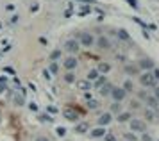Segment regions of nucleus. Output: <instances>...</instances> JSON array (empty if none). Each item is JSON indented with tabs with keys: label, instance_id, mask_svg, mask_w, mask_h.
Returning a JSON list of instances; mask_svg holds the SVG:
<instances>
[{
	"label": "nucleus",
	"instance_id": "nucleus-41",
	"mask_svg": "<svg viewBox=\"0 0 159 141\" xmlns=\"http://www.w3.org/2000/svg\"><path fill=\"white\" fill-rule=\"evenodd\" d=\"M152 75H154V79H156V80H159V68H156V70L152 71Z\"/></svg>",
	"mask_w": 159,
	"mask_h": 141
},
{
	"label": "nucleus",
	"instance_id": "nucleus-11",
	"mask_svg": "<svg viewBox=\"0 0 159 141\" xmlns=\"http://www.w3.org/2000/svg\"><path fill=\"white\" fill-rule=\"evenodd\" d=\"M111 120H113V114L111 113H104L98 116V120H97V123H98V127H106V125H109L111 123Z\"/></svg>",
	"mask_w": 159,
	"mask_h": 141
},
{
	"label": "nucleus",
	"instance_id": "nucleus-43",
	"mask_svg": "<svg viewBox=\"0 0 159 141\" xmlns=\"http://www.w3.org/2000/svg\"><path fill=\"white\" fill-rule=\"evenodd\" d=\"M34 141H48V139H47V138H43V136H38Z\"/></svg>",
	"mask_w": 159,
	"mask_h": 141
},
{
	"label": "nucleus",
	"instance_id": "nucleus-46",
	"mask_svg": "<svg viewBox=\"0 0 159 141\" xmlns=\"http://www.w3.org/2000/svg\"><path fill=\"white\" fill-rule=\"evenodd\" d=\"M20 20V18H18V16H13V18H11V23H16V21Z\"/></svg>",
	"mask_w": 159,
	"mask_h": 141
},
{
	"label": "nucleus",
	"instance_id": "nucleus-39",
	"mask_svg": "<svg viewBox=\"0 0 159 141\" xmlns=\"http://www.w3.org/2000/svg\"><path fill=\"white\" fill-rule=\"evenodd\" d=\"M104 138H106V141H116L115 134H106V136H104Z\"/></svg>",
	"mask_w": 159,
	"mask_h": 141
},
{
	"label": "nucleus",
	"instance_id": "nucleus-15",
	"mask_svg": "<svg viewBox=\"0 0 159 141\" xmlns=\"http://www.w3.org/2000/svg\"><path fill=\"white\" fill-rule=\"evenodd\" d=\"M111 68H113V66H111L109 63H98L97 71H98V73H102V75H107L109 71H111Z\"/></svg>",
	"mask_w": 159,
	"mask_h": 141
},
{
	"label": "nucleus",
	"instance_id": "nucleus-31",
	"mask_svg": "<svg viewBox=\"0 0 159 141\" xmlns=\"http://www.w3.org/2000/svg\"><path fill=\"white\" fill-rule=\"evenodd\" d=\"M39 120L45 121V123H50V121H54V118H52V116H48V114H39Z\"/></svg>",
	"mask_w": 159,
	"mask_h": 141
},
{
	"label": "nucleus",
	"instance_id": "nucleus-8",
	"mask_svg": "<svg viewBox=\"0 0 159 141\" xmlns=\"http://www.w3.org/2000/svg\"><path fill=\"white\" fill-rule=\"evenodd\" d=\"M145 106H147V109H152V111H157L159 109V102L156 98H154V95H147L143 98Z\"/></svg>",
	"mask_w": 159,
	"mask_h": 141
},
{
	"label": "nucleus",
	"instance_id": "nucleus-13",
	"mask_svg": "<svg viewBox=\"0 0 159 141\" xmlns=\"http://www.w3.org/2000/svg\"><path fill=\"white\" fill-rule=\"evenodd\" d=\"M107 132H106V127H97L93 129V130H89V138H93V139H97V138H102V136H106Z\"/></svg>",
	"mask_w": 159,
	"mask_h": 141
},
{
	"label": "nucleus",
	"instance_id": "nucleus-44",
	"mask_svg": "<svg viewBox=\"0 0 159 141\" xmlns=\"http://www.w3.org/2000/svg\"><path fill=\"white\" fill-rule=\"evenodd\" d=\"M43 75L47 77V80H50V73H48V70H45V71H43Z\"/></svg>",
	"mask_w": 159,
	"mask_h": 141
},
{
	"label": "nucleus",
	"instance_id": "nucleus-12",
	"mask_svg": "<svg viewBox=\"0 0 159 141\" xmlns=\"http://www.w3.org/2000/svg\"><path fill=\"white\" fill-rule=\"evenodd\" d=\"M75 86L79 88L80 91H89V88H91V82L89 80H86V79H80V80H75Z\"/></svg>",
	"mask_w": 159,
	"mask_h": 141
},
{
	"label": "nucleus",
	"instance_id": "nucleus-35",
	"mask_svg": "<svg viewBox=\"0 0 159 141\" xmlns=\"http://www.w3.org/2000/svg\"><path fill=\"white\" fill-rule=\"evenodd\" d=\"M147 95H148V93L145 91V89H141V91H138V98H139V100H143L145 97H147Z\"/></svg>",
	"mask_w": 159,
	"mask_h": 141
},
{
	"label": "nucleus",
	"instance_id": "nucleus-48",
	"mask_svg": "<svg viewBox=\"0 0 159 141\" xmlns=\"http://www.w3.org/2000/svg\"><path fill=\"white\" fill-rule=\"evenodd\" d=\"M2 80H4V82H6V80H7V79H6V77H0V82H2Z\"/></svg>",
	"mask_w": 159,
	"mask_h": 141
},
{
	"label": "nucleus",
	"instance_id": "nucleus-7",
	"mask_svg": "<svg viewBox=\"0 0 159 141\" xmlns=\"http://www.w3.org/2000/svg\"><path fill=\"white\" fill-rule=\"evenodd\" d=\"M138 70H143V71H152V68H154V61L152 59H147V57H143V59H139L138 61Z\"/></svg>",
	"mask_w": 159,
	"mask_h": 141
},
{
	"label": "nucleus",
	"instance_id": "nucleus-40",
	"mask_svg": "<svg viewBox=\"0 0 159 141\" xmlns=\"http://www.w3.org/2000/svg\"><path fill=\"white\" fill-rule=\"evenodd\" d=\"M29 109H30V111H34V113H36V111H38V106L34 104V102H30V104H29Z\"/></svg>",
	"mask_w": 159,
	"mask_h": 141
},
{
	"label": "nucleus",
	"instance_id": "nucleus-4",
	"mask_svg": "<svg viewBox=\"0 0 159 141\" xmlns=\"http://www.w3.org/2000/svg\"><path fill=\"white\" fill-rule=\"evenodd\" d=\"M63 116H65L66 120H70V121H79V113L75 111L73 106L65 107V109H63Z\"/></svg>",
	"mask_w": 159,
	"mask_h": 141
},
{
	"label": "nucleus",
	"instance_id": "nucleus-19",
	"mask_svg": "<svg viewBox=\"0 0 159 141\" xmlns=\"http://www.w3.org/2000/svg\"><path fill=\"white\" fill-rule=\"evenodd\" d=\"M98 75H100V73L97 71V68H93V70L88 71V79H86V80H89V82H95V80L98 79Z\"/></svg>",
	"mask_w": 159,
	"mask_h": 141
},
{
	"label": "nucleus",
	"instance_id": "nucleus-30",
	"mask_svg": "<svg viewBox=\"0 0 159 141\" xmlns=\"http://www.w3.org/2000/svg\"><path fill=\"white\" fill-rule=\"evenodd\" d=\"M15 104H16V106H23V104H25L23 95H16V97H15Z\"/></svg>",
	"mask_w": 159,
	"mask_h": 141
},
{
	"label": "nucleus",
	"instance_id": "nucleus-18",
	"mask_svg": "<svg viewBox=\"0 0 159 141\" xmlns=\"http://www.w3.org/2000/svg\"><path fill=\"white\" fill-rule=\"evenodd\" d=\"M122 89H123L125 93H132V91H134V84H132V80H130V79H127V80L123 82Z\"/></svg>",
	"mask_w": 159,
	"mask_h": 141
},
{
	"label": "nucleus",
	"instance_id": "nucleus-6",
	"mask_svg": "<svg viewBox=\"0 0 159 141\" xmlns=\"http://www.w3.org/2000/svg\"><path fill=\"white\" fill-rule=\"evenodd\" d=\"M77 64H79L77 57L75 56H68L65 61H63V68H65L66 71H73L75 68H77Z\"/></svg>",
	"mask_w": 159,
	"mask_h": 141
},
{
	"label": "nucleus",
	"instance_id": "nucleus-9",
	"mask_svg": "<svg viewBox=\"0 0 159 141\" xmlns=\"http://www.w3.org/2000/svg\"><path fill=\"white\" fill-rule=\"evenodd\" d=\"M95 43H97V47L100 50H109L111 48V41H109L107 36H98V39H95Z\"/></svg>",
	"mask_w": 159,
	"mask_h": 141
},
{
	"label": "nucleus",
	"instance_id": "nucleus-14",
	"mask_svg": "<svg viewBox=\"0 0 159 141\" xmlns=\"http://www.w3.org/2000/svg\"><path fill=\"white\" fill-rule=\"evenodd\" d=\"M113 88H115V86H113V84L107 80V82H106V84H104L100 89H98V91H100L102 97H109V95H111V91H113Z\"/></svg>",
	"mask_w": 159,
	"mask_h": 141
},
{
	"label": "nucleus",
	"instance_id": "nucleus-3",
	"mask_svg": "<svg viewBox=\"0 0 159 141\" xmlns=\"http://www.w3.org/2000/svg\"><path fill=\"white\" fill-rule=\"evenodd\" d=\"M65 50L70 54V56H73V54H77L80 50V45H79V41L75 39V38H70V39H66V43H65Z\"/></svg>",
	"mask_w": 159,
	"mask_h": 141
},
{
	"label": "nucleus",
	"instance_id": "nucleus-45",
	"mask_svg": "<svg viewBox=\"0 0 159 141\" xmlns=\"http://www.w3.org/2000/svg\"><path fill=\"white\" fill-rule=\"evenodd\" d=\"M6 9H7V11H15V6H13V4H9V6H6Z\"/></svg>",
	"mask_w": 159,
	"mask_h": 141
},
{
	"label": "nucleus",
	"instance_id": "nucleus-34",
	"mask_svg": "<svg viewBox=\"0 0 159 141\" xmlns=\"http://www.w3.org/2000/svg\"><path fill=\"white\" fill-rule=\"evenodd\" d=\"M139 106H141L139 100H132V102H130V107H132V109H139Z\"/></svg>",
	"mask_w": 159,
	"mask_h": 141
},
{
	"label": "nucleus",
	"instance_id": "nucleus-16",
	"mask_svg": "<svg viewBox=\"0 0 159 141\" xmlns=\"http://www.w3.org/2000/svg\"><path fill=\"white\" fill-rule=\"evenodd\" d=\"M130 118H132V116H130L129 111H122V113H120L118 116H116V121L123 123V121H130Z\"/></svg>",
	"mask_w": 159,
	"mask_h": 141
},
{
	"label": "nucleus",
	"instance_id": "nucleus-42",
	"mask_svg": "<svg viewBox=\"0 0 159 141\" xmlns=\"http://www.w3.org/2000/svg\"><path fill=\"white\" fill-rule=\"evenodd\" d=\"M84 98H86V100H91V98H93V95H91L89 91H86V93H84Z\"/></svg>",
	"mask_w": 159,
	"mask_h": 141
},
{
	"label": "nucleus",
	"instance_id": "nucleus-10",
	"mask_svg": "<svg viewBox=\"0 0 159 141\" xmlns=\"http://www.w3.org/2000/svg\"><path fill=\"white\" fill-rule=\"evenodd\" d=\"M111 97H113V100H115V102H120V104H122V100L127 97V93L123 91L122 88H113V91H111Z\"/></svg>",
	"mask_w": 159,
	"mask_h": 141
},
{
	"label": "nucleus",
	"instance_id": "nucleus-2",
	"mask_svg": "<svg viewBox=\"0 0 159 141\" xmlns=\"http://www.w3.org/2000/svg\"><path fill=\"white\" fill-rule=\"evenodd\" d=\"M77 41H79V45H82V47H86V48H91L95 45V36L91 34V32H79V36L75 38Z\"/></svg>",
	"mask_w": 159,
	"mask_h": 141
},
{
	"label": "nucleus",
	"instance_id": "nucleus-25",
	"mask_svg": "<svg viewBox=\"0 0 159 141\" xmlns=\"http://www.w3.org/2000/svg\"><path fill=\"white\" fill-rule=\"evenodd\" d=\"M86 130H88V123L86 121H84V123H79V125L75 127V132H77V134H84Z\"/></svg>",
	"mask_w": 159,
	"mask_h": 141
},
{
	"label": "nucleus",
	"instance_id": "nucleus-5",
	"mask_svg": "<svg viewBox=\"0 0 159 141\" xmlns=\"http://www.w3.org/2000/svg\"><path fill=\"white\" fill-rule=\"evenodd\" d=\"M129 125H130V132H145V121L143 120L130 118Z\"/></svg>",
	"mask_w": 159,
	"mask_h": 141
},
{
	"label": "nucleus",
	"instance_id": "nucleus-21",
	"mask_svg": "<svg viewBox=\"0 0 159 141\" xmlns=\"http://www.w3.org/2000/svg\"><path fill=\"white\" fill-rule=\"evenodd\" d=\"M116 34H118V38H120L122 41H129V32H127L125 29H118Z\"/></svg>",
	"mask_w": 159,
	"mask_h": 141
},
{
	"label": "nucleus",
	"instance_id": "nucleus-37",
	"mask_svg": "<svg viewBox=\"0 0 159 141\" xmlns=\"http://www.w3.org/2000/svg\"><path fill=\"white\" fill-rule=\"evenodd\" d=\"M47 111H48L50 114H56V113H57V109H56V106H48V107H47Z\"/></svg>",
	"mask_w": 159,
	"mask_h": 141
},
{
	"label": "nucleus",
	"instance_id": "nucleus-36",
	"mask_svg": "<svg viewBox=\"0 0 159 141\" xmlns=\"http://www.w3.org/2000/svg\"><path fill=\"white\" fill-rule=\"evenodd\" d=\"M56 132H57V136H65L66 134V129L65 127H57V130H56Z\"/></svg>",
	"mask_w": 159,
	"mask_h": 141
},
{
	"label": "nucleus",
	"instance_id": "nucleus-24",
	"mask_svg": "<svg viewBox=\"0 0 159 141\" xmlns=\"http://www.w3.org/2000/svg\"><path fill=\"white\" fill-rule=\"evenodd\" d=\"M145 118L154 123V120H156V111H152V109H145Z\"/></svg>",
	"mask_w": 159,
	"mask_h": 141
},
{
	"label": "nucleus",
	"instance_id": "nucleus-38",
	"mask_svg": "<svg viewBox=\"0 0 159 141\" xmlns=\"http://www.w3.org/2000/svg\"><path fill=\"white\" fill-rule=\"evenodd\" d=\"M154 98L159 102V86H156V88H154Z\"/></svg>",
	"mask_w": 159,
	"mask_h": 141
},
{
	"label": "nucleus",
	"instance_id": "nucleus-1",
	"mask_svg": "<svg viewBox=\"0 0 159 141\" xmlns=\"http://www.w3.org/2000/svg\"><path fill=\"white\" fill-rule=\"evenodd\" d=\"M139 84L143 88H156L157 86V80L154 79L152 71H141L139 73Z\"/></svg>",
	"mask_w": 159,
	"mask_h": 141
},
{
	"label": "nucleus",
	"instance_id": "nucleus-28",
	"mask_svg": "<svg viewBox=\"0 0 159 141\" xmlns=\"http://www.w3.org/2000/svg\"><path fill=\"white\" fill-rule=\"evenodd\" d=\"M61 52H63L61 48H56V50H54V52L50 54V61H56V59H59V57H61Z\"/></svg>",
	"mask_w": 159,
	"mask_h": 141
},
{
	"label": "nucleus",
	"instance_id": "nucleus-27",
	"mask_svg": "<svg viewBox=\"0 0 159 141\" xmlns=\"http://www.w3.org/2000/svg\"><path fill=\"white\" fill-rule=\"evenodd\" d=\"M125 71H127L129 75H134V73H138V66H134V64H132V66L127 64V66H125Z\"/></svg>",
	"mask_w": 159,
	"mask_h": 141
},
{
	"label": "nucleus",
	"instance_id": "nucleus-17",
	"mask_svg": "<svg viewBox=\"0 0 159 141\" xmlns=\"http://www.w3.org/2000/svg\"><path fill=\"white\" fill-rule=\"evenodd\" d=\"M109 113L118 116V114L122 113V104H120V102H113V104H111V111H109Z\"/></svg>",
	"mask_w": 159,
	"mask_h": 141
},
{
	"label": "nucleus",
	"instance_id": "nucleus-26",
	"mask_svg": "<svg viewBox=\"0 0 159 141\" xmlns=\"http://www.w3.org/2000/svg\"><path fill=\"white\" fill-rule=\"evenodd\" d=\"M123 141H138V136H134V132H125Z\"/></svg>",
	"mask_w": 159,
	"mask_h": 141
},
{
	"label": "nucleus",
	"instance_id": "nucleus-47",
	"mask_svg": "<svg viewBox=\"0 0 159 141\" xmlns=\"http://www.w3.org/2000/svg\"><path fill=\"white\" fill-rule=\"evenodd\" d=\"M2 91H6V84H4V86L0 84V93H2Z\"/></svg>",
	"mask_w": 159,
	"mask_h": 141
},
{
	"label": "nucleus",
	"instance_id": "nucleus-32",
	"mask_svg": "<svg viewBox=\"0 0 159 141\" xmlns=\"http://www.w3.org/2000/svg\"><path fill=\"white\" fill-rule=\"evenodd\" d=\"M127 2H129V6L132 7V9H139V4H138V0H127Z\"/></svg>",
	"mask_w": 159,
	"mask_h": 141
},
{
	"label": "nucleus",
	"instance_id": "nucleus-23",
	"mask_svg": "<svg viewBox=\"0 0 159 141\" xmlns=\"http://www.w3.org/2000/svg\"><path fill=\"white\" fill-rule=\"evenodd\" d=\"M57 71H59V63L57 61H52V63L48 64V73H54V75H56Z\"/></svg>",
	"mask_w": 159,
	"mask_h": 141
},
{
	"label": "nucleus",
	"instance_id": "nucleus-22",
	"mask_svg": "<svg viewBox=\"0 0 159 141\" xmlns=\"http://www.w3.org/2000/svg\"><path fill=\"white\" fill-rule=\"evenodd\" d=\"M77 79H75V73L73 71H66L65 73V82H68V84H73Z\"/></svg>",
	"mask_w": 159,
	"mask_h": 141
},
{
	"label": "nucleus",
	"instance_id": "nucleus-33",
	"mask_svg": "<svg viewBox=\"0 0 159 141\" xmlns=\"http://www.w3.org/2000/svg\"><path fill=\"white\" fill-rule=\"evenodd\" d=\"M141 141H154L152 139L150 134H147V132H141Z\"/></svg>",
	"mask_w": 159,
	"mask_h": 141
},
{
	"label": "nucleus",
	"instance_id": "nucleus-29",
	"mask_svg": "<svg viewBox=\"0 0 159 141\" xmlns=\"http://www.w3.org/2000/svg\"><path fill=\"white\" fill-rule=\"evenodd\" d=\"M86 102H88V107H89V109H97V107H98V100L91 98V100H86Z\"/></svg>",
	"mask_w": 159,
	"mask_h": 141
},
{
	"label": "nucleus",
	"instance_id": "nucleus-20",
	"mask_svg": "<svg viewBox=\"0 0 159 141\" xmlns=\"http://www.w3.org/2000/svg\"><path fill=\"white\" fill-rule=\"evenodd\" d=\"M106 82H107V77H106V75H98V79L95 80V88H97V89H100Z\"/></svg>",
	"mask_w": 159,
	"mask_h": 141
}]
</instances>
